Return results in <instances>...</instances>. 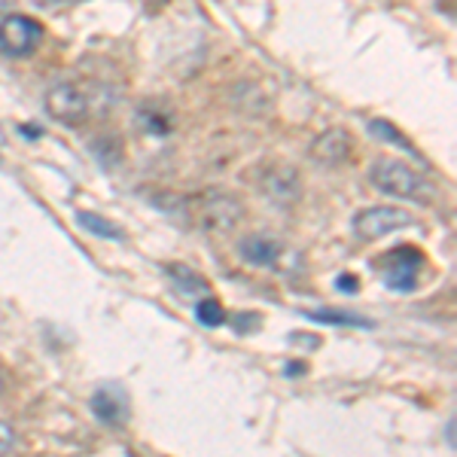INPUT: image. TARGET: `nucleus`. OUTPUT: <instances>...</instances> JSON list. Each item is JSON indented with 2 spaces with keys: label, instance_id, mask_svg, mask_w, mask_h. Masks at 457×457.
<instances>
[{
  "label": "nucleus",
  "instance_id": "f03ea898",
  "mask_svg": "<svg viewBox=\"0 0 457 457\" xmlns=\"http://www.w3.org/2000/svg\"><path fill=\"white\" fill-rule=\"evenodd\" d=\"M370 183L378 193L394 195V198H409V202L427 204L436 198V187H433L424 174H418L411 165H405L400 159H390V156H381L372 162Z\"/></svg>",
  "mask_w": 457,
  "mask_h": 457
},
{
  "label": "nucleus",
  "instance_id": "dca6fc26",
  "mask_svg": "<svg viewBox=\"0 0 457 457\" xmlns=\"http://www.w3.org/2000/svg\"><path fill=\"white\" fill-rule=\"evenodd\" d=\"M308 317L317 323H338V327H370V320H363V317L338 314V312H312Z\"/></svg>",
  "mask_w": 457,
  "mask_h": 457
},
{
  "label": "nucleus",
  "instance_id": "f257e3e1",
  "mask_svg": "<svg viewBox=\"0 0 457 457\" xmlns=\"http://www.w3.org/2000/svg\"><path fill=\"white\" fill-rule=\"evenodd\" d=\"M241 217H245V204L223 189L183 198V223H193L204 235H228L232 228H238Z\"/></svg>",
  "mask_w": 457,
  "mask_h": 457
},
{
  "label": "nucleus",
  "instance_id": "423d86ee",
  "mask_svg": "<svg viewBox=\"0 0 457 457\" xmlns=\"http://www.w3.org/2000/svg\"><path fill=\"white\" fill-rule=\"evenodd\" d=\"M43 40V25L28 16H6L0 21V53L6 58H28Z\"/></svg>",
  "mask_w": 457,
  "mask_h": 457
},
{
  "label": "nucleus",
  "instance_id": "9b49d317",
  "mask_svg": "<svg viewBox=\"0 0 457 457\" xmlns=\"http://www.w3.org/2000/svg\"><path fill=\"white\" fill-rule=\"evenodd\" d=\"M366 129H370V135H372V137H378V141H385V144H390V146H396V150L409 153L411 159H421L418 146L411 144L409 137H405L394 122H387V120H370V122H366Z\"/></svg>",
  "mask_w": 457,
  "mask_h": 457
},
{
  "label": "nucleus",
  "instance_id": "1a4fd4ad",
  "mask_svg": "<svg viewBox=\"0 0 457 457\" xmlns=\"http://www.w3.org/2000/svg\"><path fill=\"white\" fill-rule=\"evenodd\" d=\"M92 411L104 427H125L131 415V405H129V394L120 385H104L92 394Z\"/></svg>",
  "mask_w": 457,
  "mask_h": 457
},
{
  "label": "nucleus",
  "instance_id": "2eb2a0df",
  "mask_svg": "<svg viewBox=\"0 0 457 457\" xmlns=\"http://www.w3.org/2000/svg\"><path fill=\"white\" fill-rule=\"evenodd\" d=\"M195 317L202 320V327H208V329H217V327H223V320H226V312H223V305H220L217 299H202L195 305Z\"/></svg>",
  "mask_w": 457,
  "mask_h": 457
},
{
  "label": "nucleus",
  "instance_id": "412c9836",
  "mask_svg": "<svg viewBox=\"0 0 457 457\" xmlns=\"http://www.w3.org/2000/svg\"><path fill=\"white\" fill-rule=\"evenodd\" d=\"M12 4H16V0H0V16H6V12L12 10Z\"/></svg>",
  "mask_w": 457,
  "mask_h": 457
},
{
  "label": "nucleus",
  "instance_id": "4be33fe9",
  "mask_svg": "<svg viewBox=\"0 0 457 457\" xmlns=\"http://www.w3.org/2000/svg\"><path fill=\"white\" fill-rule=\"evenodd\" d=\"M0 390H4V366H0Z\"/></svg>",
  "mask_w": 457,
  "mask_h": 457
},
{
  "label": "nucleus",
  "instance_id": "9d476101",
  "mask_svg": "<svg viewBox=\"0 0 457 457\" xmlns=\"http://www.w3.org/2000/svg\"><path fill=\"white\" fill-rule=\"evenodd\" d=\"M238 253H241V260L250 262V265H260V269H271V265L281 262L284 245L275 238V235L253 232V235H247V238H241Z\"/></svg>",
  "mask_w": 457,
  "mask_h": 457
},
{
  "label": "nucleus",
  "instance_id": "7ed1b4c3",
  "mask_svg": "<svg viewBox=\"0 0 457 457\" xmlns=\"http://www.w3.org/2000/svg\"><path fill=\"white\" fill-rule=\"evenodd\" d=\"M46 113L64 125H86L95 113V101L79 83H58L46 92Z\"/></svg>",
  "mask_w": 457,
  "mask_h": 457
},
{
  "label": "nucleus",
  "instance_id": "5701e85b",
  "mask_svg": "<svg viewBox=\"0 0 457 457\" xmlns=\"http://www.w3.org/2000/svg\"><path fill=\"white\" fill-rule=\"evenodd\" d=\"M64 4H83V0H64Z\"/></svg>",
  "mask_w": 457,
  "mask_h": 457
},
{
  "label": "nucleus",
  "instance_id": "4468645a",
  "mask_svg": "<svg viewBox=\"0 0 457 457\" xmlns=\"http://www.w3.org/2000/svg\"><path fill=\"white\" fill-rule=\"evenodd\" d=\"M168 275H174L171 281H174V287L180 293H204V290H208L204 278L198 275V271L187 269V265H171V269H168Z\"/></svg>",
  "mask_w": 457,
  "mask_h": 457
},
{
  "label": "nucleus",
  "instance_id": "6e6552de",
  "mask_svg": "<svg viewBox=\"0 0 457 457\" xmlns=\"http://www.w3.org/2000/svg\"><path fill=\"white\" fill-rule=\"evenodd\" d=\"M353 153V137L345 129H327L323 135H317L312 146H308V156L323 168H338L351 159Z\"/></svg>",
  "mask_w": 457,
  "mask_h": 457
},
{
  "label": "nucleus",
  "instance_id": "39448f33",
  "mask_svg": "<svg viewBox=\"0 0 457 457\" xmlns=\"http://www.w3.org/2000/svg\"><path fill=\"white\" fill-rule=\"evenodd\" d=\"M409 226H415V217L405 208H390V204H385V208H366L353 217V232L363 241H378L385 235H394Z\"/></svg>",
  "mask_w": 457,
  "mask_h": 457
},
{
  "label": "nucleus",
  "instance_id": "20e7f679",
  "mask_svg": "<svg viewBox=\"0 0 457 457\" xmlns=\"http://www.w3.org/2000/svg\"><path fill=\"white\" fill-rule=\"evenodd\" d=\"M378 271L385 278V284L396 293H411L421 284V269H424V253L418 247H396L390 253L381 256Z\"/></svg>",
  "mask_w": 457,
  "mask_h": 457
},
{
  "label": "nucleus",
  "instance_id": "6ab92c4d",
  "mask_svg": "<svg viewBox=\"0 0 457 457\" xmlns=\"http://www.w3.org/2000/svg\"><path fill=\"white\" fill-rule=\"evenodd\" d=\"M235 323H238V327H235V329H238V333H253V329H250L247 323H260V317H247V314H238V317H235Z\"/></svg>",
  "mask_w": 457,
  "mask_h": 457
},
{
  "label": "nucleus",
  "instance_id": "ddd939ff",
  "mask_svg": "<svg viewBox=\"0 0 457 457\" xmlns=\"http://www.w3.org/2000/svg\"><path fill=\"white\" fill-rule=\"evenodd\" d=\"M77 223L86 228V232L98 235V238H110V241H122L125 232L116 223H110V220L98 217V213L92 211H77Z\"/></svg>",
  "mask_w": 457,
  "mask_h": 457
},
{
  "label": "nucleus",
  "instance_id": "f3484780",
  "mask_svg": "<svg viewBox=\"0 0 457 457\" xmlns=\"http://www.w3.org/2000/svg\"><path fill=\"white\" fill-rule=\"evenodd\" d=\"M12 448H16V430H12V424L0 421V457H10Z\"/></svg>",
  "mask_w": 457,
  "mask_h": 457
},
{
  "label": "nucleus",
  "instance_id": "a211bd4d",
  "mask_svg": "<svg viewBox=\"0 0 457 457\" xmlns=\"http://www.w3.org/2000/svg\"><path fill=\"white\" fill-rule=\"evenodd\" d=\"M336 287H338L342 293H357V290H360V284H357V278H353V275H338Z\"/></svg>",
  "mask_w": 457,
  "mask_h": 457
},
{
  "label": "nucleus",
  "instance_id": "aec40b11",
  "mask_svg": "<svg viewBox=\"0 0 457 457\" xmlns=\"http://www.w3.org/2000/svg\"><path fill=\"white\" fill-rule=\"evenodd\" d=\"M287 372H290V378H296V372L302 375V372H305V366H302V363H290V366H287Z\"/></svg>",
  "mask_w": 457,
  "mask_h": 457
},
{
  "label": "nucleus",
  "instance_id": "0eeeda50",
  "mask_svg": "<svg viewBox=\"0 0 457 457\" xmlns=\"http://www.w3.org/2000/svg\"><path fill=\"white\" fill-rule=\"evenodd\" d=\"M260 189L271 204L287 211V208H293V204H299L302 177L296 168H290V165H269L260 177Z\"/></svg>",
  "mask_w": 457,
  "mask_h": 457
},
{
  "label": "nucleus",
  "instance_id": "f8f14e48",
  "mask_svg": "<svg viewBox=\"0 0 457 457\" xmlns=\"http://www.w3.org/2000/svg\"><path fill=\"white\" fill-rule=\"evenodd\" d=\"M135 125H137V131H144V135H156V137L171 135V116H168L165 110L150 107V104L137 107Z\"/></svg>",
  "mask_w": 457,
  "mask_h": 457
}]
</instances>
